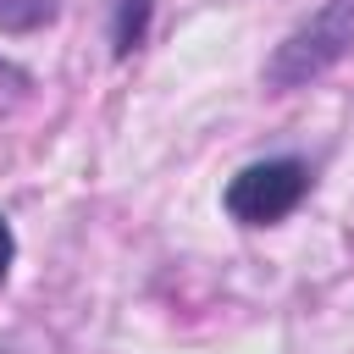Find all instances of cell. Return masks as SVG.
<instances>
[{"mask_svg": "<svg viewBox=\"0 0 354 354\" xmlns=\"http://www.w3.org/2000/svg\"><path fill=\"white\" fill-rule=\"evenodd\" d=\"M11 260H17V238H11V221L0 216V282H6V271H11Z\"/></svg>", "mask_w": 354, "mask_h": 354, "instance_id": "obj_6", "label": "cell"}, {"mask_svg": "<svg viewBox=\"0 0 354 354\" xmlns=\"http://www.w3.org/2000/svg\"><path fill=\"white\" fill-rule=\"evenodd\" d=\"M61 0H0V33H39L50 28Z\"/></svg>", "mask_w": 354, "mask_h": 354, "instance_id": "obj_3", "label": "cell"}, {"mask_svg": "<svg viewBox=\"0 0 354 354\" xmlns=\"http://www.w3.org/2000/svg\"><path fill=\"white\" fill-rule=\"evenodd\" d=\"M304 194H310V166L293 160V155H277V160L243 166V171L227 183L221 205H227V216L243 221V227H271V221L293 216Z\"/></svg>", "mask_w": 354, "mask_h": 354, "instance_id": "obj_2", "label": "cell"}, {"mask_svg": "<svg viewBox=\"0 0 354 354\" xmlns=\"http://www.w3.org/2000/svg\"><path fill=\"white\" fill-rule=\"evenodd\" d=\"M144 28H149V0H116V28H111L116 55H133L144 44Z\"/></svg>", "mask_w": 354, "mask_h": 354, "instance_id": "obj_4", "label": "cell"}, {"mask_svg": "<svg viewBox=\"0 0 354 354\" xmlns=\"http://www.w3.org/2000/svg\"><path fill=\"white\" fill-rule=\"evenodd\" d=\"M28 94H33V77H28L17 61H0V116H6V111H17Z\"/></svg>", "mask_w": 354, "mask_h": 354, "instance_id": "obj_5", "label": "cell"}, {"mask_svg": "<svg viewBox=\"0 0 354 354\" xmlns=\"http://www.w3.org/2000/svg\"><path fill=\"white\" fill-rule=\"evenodd\" d=\"M354 50V0H326L310 22H299L266 61V83L271 88H304L310 77H321L326 66H337Z\"/></svg>", "mask_w": 354, "mask_h": 354, "instance_id": "obj_1", "label": "cell"}]
</instances>
